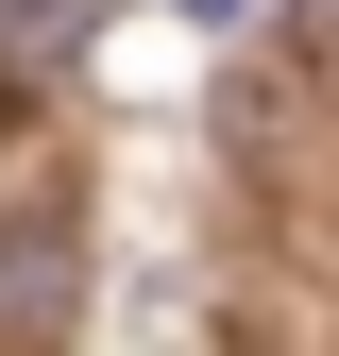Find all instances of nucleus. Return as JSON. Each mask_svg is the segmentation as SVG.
<instances>
[{
  "label": "nucleus",
  "mask_w": 339,
  "mask_h": 356,
  "mask_svg": "<svg viewBox=\"0 0 339 356\" xmlns=\"http://www.w3.org/2000/svg\"><path fill=\"white\" fill-rule=\"evenodd\" d=\"M68 272H85L68 204H17V220H0V356H34V339L68 323Z\"/></svg>",
  "instance_id": "nucleus-1"
},
{
  "label": "nucleus",
  "mask_w": 339,
  "mask_h": 356,
  "mask_svg": "<svg viewBox=\"0 0 339 356\" xmlns=\"http://www.w3.org/2000/svg\"><path fill=\"white\" fill-rule=\"evenodd\" d=\"M187 17H204V34H238V17H254V0H187Z\"/></svg>",
  "instance_id": "nucleus-2"
}]
</instances>
